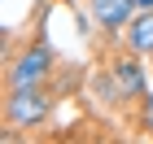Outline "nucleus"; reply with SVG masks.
<instances>
[{"label": "nucleus", "instance_id": "0eeeda50", "mask_svg": "<svg viewBox=\"0 0 153 144\" xmlns=\"http://www.w3.org/2000/svg\"><path fill=\"white\" fill-rule=\"evenodd\" d=\"M136 9H153V0H136Z\"/></svg>", "mask_w": 153, "mask_h": 144}, {"label": "nucleus", "instance_id": "f03ea898", "mask_svg": "<svg viewBox=\"0 0 153 144\" xmlns=\"http://www.w3.org/2000/svg\"><path fill=\"white\" fill-rule=\"evenodd\" d=\"M53 48L48 44H31L26 52H18V57L9 61V74H4V83L9 87H31V83H44L48 74H53Z\"/></svg>", "mask_w": 153, "mask_h": 144}, {"label": "nucleus", "instance_id": "20e7f679", "mask_svg": "<svg viewBox=\"0 0 153 144\" xmlns=\"http://www.w3.org/2000/svg\"><path fill=\"white\" fill-rule=\"evenodd\" d=\"M92 18L101 31H123L136 18V0H92Z\"/></svg>", "mask_w": 153, "mask_h": 144}, {"label": "nucleus", "instance_id": "7ed1b4c3", "mask_svg": "<svg viewBox=\"0 0 153 144\" xmlns=\"http://www.w3.org/2000/svg\"><path fill=\"white\" fill-rule=\"evenodd\" d=\"M105 96L109 100H140L144 96V70L136 57H118L114 70H109L105 79Z\"/></svg>", "mask_w": 153, "mask_h": 144}, {"label": "nucleus", "instance_id": "39448f33", "mask_svg": "<svg viewBox=\"0 0 153 144\" xmlns=\"http://www.w3.org/2000/svg\"><path fill=\"white\" fill-rule=\"evenodd\" d=\"M123 35H127V48H131V52L149 57V52H153V9H140L127 26H123Z\"/></svg>", "mask_w": 153, "mask_h": 144}, {"label": "nucleus", "instance_id": "423d86ee", "mask_svg": "<svg viewBox=\"0 0 153 144\" xmlns=\"http://www.w3.org/2000/svg\"><path fill=\"white\" fill-rule=\"evenodd\" d=\"M140 127H144V135H153V92L140 96Z\"/></svg>", "mask_w": 153, "mask_h": 144}, {"label": "nucleus", "instance_id": "6e6552de", "mask_svg": "<svg viewBox=\"0 0 153 144\" xmlns=\"http://www.w3.org/2000/svg\"><path fill=\"white\" fill-rule=\"evenodd\" d=\"M149 61H153V52H149Z\"/></svg>", "mask_w": 153, "mask_h": 144}, {"label": "nucleus", "instance_id": "f257e3e1", "mask_svg": "<svg viewBox=\"0 0 153 144\" xmlns=\"http://www.w3.org/2000/svg\"><path fill=\"white\" fill-rule=\"evenodd\" d=\"M48 114H53V96L44 92V83L9 87V96H4V122L9 127H39V122H48Z\"/></svg>", "mask_w": 153, "mask_h": 144}]
</instances>
